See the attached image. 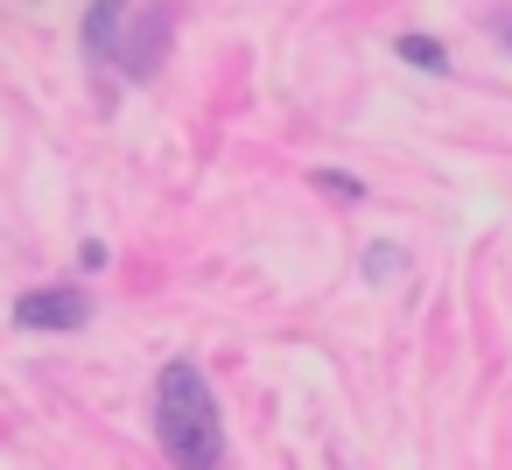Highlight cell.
<instances>
[{"label": "cell", "mask_w": 512, "mask_h": 470, "mask_svg": "<svg viewBox=\"0 0 512 470\" xmlns=\"http://www.w3.org/2000/svg\"><path fill=\"white\" fill-rule=\"evenodd\" d=\"M15 323L22 330H85L92 323V295L85 288H29L15 302Z\"/></svg>", "instance_id": "3"}, {"label": "cell", "mask_w": 512, "mask_h": 470, "mask_svg": "<svg viewBox=\"0 0 512 470\" xmlns=\"http://www.w3.org/2000/svg\"><path fill=\"white\" fill-rule=\"evenodd\" d=\"M365 274H372V281L400 274V253H393V246H372V253H365Z\"/></svg>", "instance_id": "6"}, {"label": "cell", "mask_w": 512, "mask_h": 470, "mask_svg": "<svg viewBox=\"0 0 512 470\" xmlns=\"http://www.w3.org/2000/svg\"><path fill=\"white\" fill-rule=\"evenodd\" d=\"M127 8H134V0H92V8H85V57H92V64H113V57H120Z\"/></svg>", "instance_id": "4"}, {"label": "cell", "mask_w": 512, "mask_h": 470, "mask_svg": "<svg viewBox=\"0 0 512 470\" xmlns=\"http://www.w3.org/2000/svg\"><path fill=\"white\" fill-rule=\"evenodd\" d=\"M155 442L169 463L190 470H218L225 463V421H218V393L204 386L197 365H169L155 379Z\"/></svg>", "instance_id": "1"}, {"label": "cell", "mask_w": 512, "mask_h": 470, "mask_svg": "<svg viewBox=\"0 0 512 470\" xmlns=\"http://www.w3.org/2000/svg\"><path fill=\"white\" fill-rule=\"evenodd\" d=\"M505 50H512V29H505Z\"/></svg>", "instance_id": "7"}, {"label": "cell", "mask_w": 512, "mask_h": 470, "mask_svg": "<svg viewBox=\"0 0 512 470\" xmlns=\"http://www.w3.org/2000/svg\"><path fill=\"white\" fill-rule=\"evenodd\" d=\"M169 36H176V15H169V0H155V8L141 15V29H134V36H120V57H113V64H120L134 85H148V78L162 71Z\"/></svg>", "instance_id": "2"}, {"label": "cell", "mask_w": 512, "mask_h": 470, "mask_svg": "<svg viewBox=\"0 0 512 470\" xmlns=\"http://www.w3.org/2000/svg\"><path fill=\"white\" fill-rule=\"evenodd\" d=\"M393 57H407L414 71H449V50H442L435 36H400V43H393Z\"/></svg>", "instance_id": "5"}]
</instances>
